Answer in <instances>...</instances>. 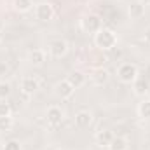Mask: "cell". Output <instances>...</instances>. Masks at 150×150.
<instances>
[{
    "instance_id": "obj_23",
    "label": "cell",
    "mask_w": 150,
    "mask_h": 150,
    "mask_svg": "<svg viewBox=\"0 0 150 150\" xmlns=\"http://www.w3.org/2000/svg\"><path fill=\"white\" fill-rule=\"evenodd\" d=\"M143 40H145L147 44H150V26L145 28V32H143Z\"/></svg>"
},
{
    "instance_id": "obj_22",
    "label": "cell",
    "mask_w": 150,
    "mask_h": 150,
    "mask_svg": "<svg viewBox=\"0 0 150 150\" xmlns=\"http://www.w3.org/2000/svg\"><path fill=\"white\" fill-rule=\"evenodd\" d=\"M11 110H9V107L5 105V103H0V115H9Z\"/></svg>"
},
{
    "instance_id": "obj_17",
    "label": "cell",
    "mask_w": 150,
    "mask_h": 150,
    "mask_svg": "<svg viewBox=\"0 0 150 150\" xmlns=\"http://www.w3.org/2000/svg\"><path fill=\"white\" fill-rule=\"evenodd\" d=\"M14 126V119L12 115H0V131H11V127Z\"/></svg>"
},
{
    "instance_id": "obj_7",
    "label": "cell",
    "mask_w": 150,
    "mask_h": 150,
    "mask_svg": "<svg viewBox=\"0 0 150 150\" xmlns=\"http://www.w3.org/2000/svg\"><path fill=\"white\" fill-rule=\"evenodd\" d=\"M19 87H21V91L25 93V94H28V96H32V94H35L38 89V80L35 77H23L21 79V84H19Z\"/></svg>"
},
{
    "instance_id": "obj_12",
    "label": "cell",
    "mask_w": 150,
    "mask_h": 150,
    "mask_svg": "<svg viewBox=\"0 0 150 150\" xmlns=\"http://www.w3.org/2000/svg\"><path fill=\"white\" fill-rule=\"evenodd\" d=\"M127 14H129L131 19H138V18H142V16L145 14V5H143L142 2H133V4L127 7Z\"/></svg>"
},
{
    "instance_id": "obj_1",
    "label": "cell",
    "mask_w": 150,
    "mask_h": 150,
    "mask_svg": "<svg viewBox=\"0 0 150 150\" xmlns=\"http://www.w3.org/2000/svg\"><path fill=\"white\" fill-rule=\"evenodd\" d=\"M94 44L101 51H110L117 45V35L108 28H101L100 32L94 33Z\"/></svg>"
},
{
    "instance_id": "obj_19",
    "label": "cell",
    "mask_w": 150,
    "mask_h": 150,
    "mask_svg": "<svg viewBox=\"0 0 150 150\" xmlns=\"http://www.w3.org/2000/svg\"><path fill=\"white\" fill-rule=\"evenodd\" d=\"M138 113H140V117H143V119H150V100H143V101L138 105Z\"/></svg>"
},
{
    "instance_id": "obj_24",
    "label": "cell",
    "mask_w": 150,
    "mask_h": 150,
    "mask_svg": "<svg viewBox=\"0 0 150 150\" xmlns=\"http://www.w3.org/2000/svg\"><path fill=\"white\" fill-rule=\"evenodd\" d=\"M138 2H142L143 5H150V0H138Z\"/></svg>"
},
{
    "instance_id": "obj_9",
    "label": "cell",
    "mask_w": 150,
    "mask_h": 150,
    "mask_svg": "<svg viewBox=\"0 0 150 150\" xmlns=\"http://www.w3.org/2000/svg\"><path fill=\"white\" fill-rule=\"evenodd\" d=\"M93 122V113L89 110H80V112L75 115V124L79 127H89Z\"/></svg>"
},
{
    "instance_id": "obj_10",
    "label": "cell",
    "mask_w": 150,
    "mask_h": 150,
    "mask_svg": "<svg viewBox=\"0 0 150 150\" xmlns=\"http://www.w3.org/2000/svg\"><path fill=\"white\" fill-rule=\"evenodd\" d=\"M112 140H113V133L110 129H103V131H98L96 133V143L100 147H108Z\"/></svg>"
},
{
    "instance_id": "obj_21",
    "label": "cell",
    "mask_w": 150,
    "mask_h": 150,
    "mask_svg": "<svg viewBox=\"0 0 150 150\" xmlns=\"http://www.w3.org/2000/svg\"><path fill=\"white\" fill-rule=\"evenodd\" d=\"M11 94V86L7 82H0V98H7Z\"/></svg>"
},
{
    "instance_id": "obj_20",
    "label": "cell",
    "mask_w": 150,
    "mask_h": 150,
    "mask_svg": "<svg viewBox=\"0 0 150 150\" xmlns=\"http://www.w3.org/2000/svg\"><path fill=\"white\" fill-rule=\"evenodd\" d=\"M2 150H21V143L18 140H9V142H5Z\"/></svg>"
},
{
    "instance_id": "obj_6",
    "label": "cell",
    "mask_w": 150,
    "mask_h": 150,
    "mask_svg": "<svg viewBox=\"0 0 150 150\" xmlns=\"http://www.w3.org/2000/svg\"><path fill=\"white\" fill-rule=\"evenodd\" d=\"M35 14H37V19H40V21H49L54 16V7L51 4H47V2L38 4L37 9H35Z\"/></svg>"
},
{
    "instance_id": "obj_15",
    "label": "cell",
    "mask_w": 150,
    "mask_h": 150,
    "mask_svg": "<svg viewBox=\"0 0 150 150\" xmlns=\"http://www.w3.org/2000/svg\"><path fill=\"white\" fill-rule=\"evenodd\" d=\"M133 87H134V93L138 94V96H143L147 91H149V80L147 79H136L134 82H133Z\"/></svg>"
},
{
    "instance_id": "obj_25",
    "label": "cell",
    "mask_w": 150,
    "mask_h": 150,
    "mask_svg": "<svg viewBox=\"0 0 150 150\" xmlns=\"http://www.w3.org/2000/svg\"><path fill=\"white\" fill-rule=\"evenodd\" d=\"M0 30H2V21H0Z\"/></svg>"
},
{
    "instance_id": "obj_5",
    "label": "cell",
    "mask_w": 150,
    "mask_h": 150,
    "mask_svg": "<svg viewBox=\"0 0 150 150\" xmlns=\"http://www.w3.org/2000/svg\"><path fill=\"white\" fill-rule=\"evenodd\" d=\"M54 93H56V96L58 98H61V100H68V98H72L75 93V87L65 79V80H61V82H58L56 84V87H54Z\"/></svg>"
},
{
    "instance_id": "obj_16",
    "label": "cell",
    "mask_w": 150,
    "mask_h": 150,
    "mask_svg": "<svg viewBox=\"0 0 150 150\" xmlns=\"http://www.w3.org/2000/svg\"><path fill=\"white\" fill-rule=\"evenodd\" d=\"M108 150H127V142L122 136H113V140L108 145Z\"/></svg>"
},
{
    "instance_id": "obj_11",
    "label": "cell",
    "mask_w": 150,
    "mask_h": 150,
    "mask_svg": "<svg viewBox=\"0 0 150 150\" xmlns=\"http://www.w3.org/2000/svg\"><path fill=\"white\" fill-rule=\"evenodd\" d=\"M28 61H30L33 67L44 65V61H45V52H44L42 49H33V51H30V52H28Z\"/></svg>"
},
{
    "instance_id": "obj_13",
    "label": "cell",
    "mask_w": 150,
    "mask_h": 150,
    "mask_svg": "<svg viewBox=\"0 0 150 150\" xmlns=\"http://www.w3.org/2000/svg\"><path fill=\"white\" fill-rule=\"evenodd\" d=\"M67 80L77 89V87H80V86L86 84V75L82 74V72H79V70H74V72H70V75L67 77Z\"/></svg>"
},
{
    "instance_id": "obj_18",
    "label": "cell",
    "mask_w": 150,
    "mask_h": 150,
    "mask_svg": "<svg viewBox=\"0 0 150 150\" xmlns=\"http://www.w3.org/2000/svg\"><path fill=\"white\" fill-rule=\"evenodd\" d=\"M33 2L32 0H14V9L18 12H28L32 9Z\"/></svg>"
},
{
    "instance_id": "obj_14",
    "label": "cell",
    "mask_w": 150,
    "mask_h": 150,
    "mask_svg": "<svg viewBox=\"0 0 150 150\" xmlns=\"http://www.w3.org/2000/svg\"><path fill=\"white\" fill-rule=\"evenodd\" d=\"M91 80L96 84V86H103V84H107V80H108V72L107 70H103V68H96L93 75H91Z\"/></svg>"
},
{
    "instance_id": "obj_4",
    "label": "cell",
    "mask_w": 150,
    "mask_h": 150,
    "mask_svg": "<svg viewBox=\"0 0 150 150\" xmlns=\"http://www.w3.org/2000/svg\"><path fill=\"white\" fill-rule=\"evenodd\" d=\"M82 28H84V32H89V33H96V32H100L103 26H101V18L100 16H96V14H89V16H86L84 19H82Z\"/></svg>"
},
{
    "instance_id": "obj_3",
    "label": "cell",
    "mask_w": 150,
    "mask_h": 150,
    "mask_svg": "<svg viewBox=\"0 0 150 150\" xmlns=\"http://www.w3.org/2000/svg\"><path fill=\"white\" fill-rule=\"evenodd\" d=\"M47 51L52 58H63L67 52H68V44L67 40L63 38H56V40H51L49 45H47Z\"/></svg>"
},
{
    "instance_id": "obj_2",
    "label": "cell",
    "mask_w": 150,
    "mask_h": 150,
    "mask_svg": "<svg viewBox=\"0 0 150 150\" xmlns=\"http://www.w3.org/2000/svg\"><path fill=\"white\" fill-rule=\"evenodd\" d=\"M117 77L124 84H133L138 79V68H136V65H133V63H122L117 68Z\"/></svg>"
},
{
    "instance_id": "obj_8",
    "label": "cell",
    "mask_w": 150,
    "mask_h": 150,
    "mask_svg": "<svg viewBox=\"0 0 150 150\" xmlns=\"http://www.w3.org/2000/svg\"><path fill=\"white\" fill-rule=\"evenodd\" d=\"M45 117H47V122H49L52 127H56V126H59V124L63 122V110H61L59 107H49Z\"/></svg>"
}]
</instances>
